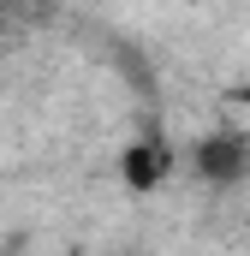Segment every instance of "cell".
I'll return each mask as SVG.
<instances>
[{"label": "cell", "instance_id": "cell-1", "mask_svg": "<svg viewBox=\"0 0 250 256\" xmlns=\"http://www.w3.org/2000/svg\"><path fill=\"white\" fill-rule=\"evenodd\" d=\"M190 167H196L208 185H232V179H244V167H250V143H244V137H232V131L202 137V143L190 149Z\"/></svg>", "mask_w": 250, "mask_h": 256}, {"label": "cell", "instance_id": "cell-2", "mask_svg": "<svg viewBox=\"0 0 250 256\" xmlns=\"http://www.w3.org/2000/svg\"><path fill=\"white\" fill-rule=\"evenodd\" d=\"M167 167H173V155H167L161 143H131V149H125V185H131V191H155Z\"/></svg>", "mask_w": 250, "mask_h": 256}, {"label": "cell", "instance_id": "cell-3", "mask_svg": "<svg viewBox=\"0 0 250 256\" xmlns=\"http://www.w3.org/2000/svg\"><path fill=\"white\" fill-rule=\"evenodd\" d=\"M0 256H24V250H0Z\"/></svg>", "mask_w": 250, "mask_h": 256}]
</instances>
